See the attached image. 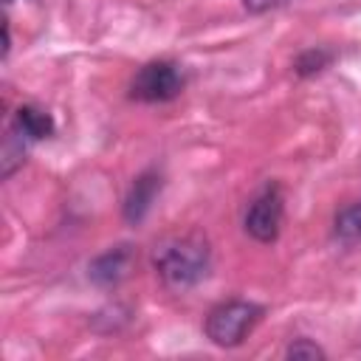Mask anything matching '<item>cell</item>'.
<instances>
[{"label":"cell","mask_w":361,"mask_h":361,"mask_svg":"<svg viewBox=\"0 0 361 361\" xmlns=\"http://www.w3.org/2000/svg\"><path fill=\"white\" fill-rule=\"evenodd\" d=\"M282 226V192L279 186H265L245 212V231L259 243H274Z\"/></svg>","instance_id":"277c9868"},{"label":"cell","mask_w":361,"mask_h":361,"mask_svg":"<svg viewBox=\"0 0 361 361\" xmlns=\"http://www.w3.org/2000/svg\"><path fill=\"white\" fill-rule=\"evenodd\" d=\"M23 155H25V147H23V133L14 127L6 133V141H3V175L8 178L20 164H23Z\"/></svg>","instance_id":"9c48e42d"},{"label":"cell","mask_w":361,"mask_h":361,"mask_svg":"<svg viewBox=\"0 0 361 361\" xmlns=\"http://www.w3.org/2000/svg\"><path fill=\"white\" fill-rule=\"evenodd\" d=\"M262 319V307L245 299H228L217 307L209 310L206 316V336L212 344L217 347H237L245 341V336L257 327V322Z\"/></svg>","instance_id":"7a4b0ae2"},{"label":"cell","mask_w":361,"mask_h":361,"mask_svg":"<svg viewBox=\"0 0 361 361\" xmlns=\"http://www.w3.org/2000/svg\"><path fill=\"white\" fill-rule=\"evenodd\" d=\"M133 262H135V248H133V245H116V248L99 254V257L90 262L87 274H90V279H93L96 285L113 288V285H118V282L130 274Z\"/></svg>","instance_id":"5b68a950"},{"label":"cell","mask_w":361,"mask_h":361,"mask_svg":"<svg viewBox=\"0 0 361 361\" xmlns=\"http://www.w3.org/2000/svg\"><path fill=\"white\" fill-rule=\"evenodd\" d=\"M333 231H336V237H338L344 245L361 243V200L344 206V209L336 214V228H333Z\"/></svg>","instance_id":"ba28073f"},{"label":"cell","mask_w":361,"mask_h":361,"mask_svg":"<svg viewBox=\"0 0 361 361\" xmlns=\"http://www.w3.org/2000/svg\"><path fill=\"white\" fill-rule=\"evenodd\" d=\"M158 192H161V175L152 172V169L141 172L135 178V183L130 186L127 197H124V217H127V223H141Z\"/></svg>","instance_id":"8992f818"},{"label":"cell","mask_w":361,"mask_h":361,"mask_svg":"<svg viewBox=\"0 0 361 361\" xmlns=\"http://www.w3.org/2000/svg\"><path fill=\"white\" fill-rule=\"evenodd\" d=\"M243 3H245L248 11L262 14V11H271V8H276V6H282V3H288V0H243Z\"/></svg>","instance_id":"7c38bea8"},{"label":"cell","mask_w":361,"mask_h":361,"mask_svg":"<svg viewBox=\"0 0 361 361\" xmlns=\"http://www.w3.org/2000/svg\"><path fill=\"white\" fill-rule=\"evenodd\" d=\"M327 62H330V51H322V48L316 51V48H313V51H305V54L296 59V71H299L302 76H307V73H319Z\"/></svg>","instance_id":"30bf717a"},{"label":"cell","mask_w":361,"mask_h":361,"mask_svg":"<svg viewBox=\"0 0 361 361\" xmlns=\"http://www.w3.org/2000/svg\"><path fill=\"white\" fill-rule=\"evenodd\" d=\"M152 262H155L158 276L169 288L183 290V288L197 285L209 274L212 254H209L206 237H200V234H175V237H166L155 245Z\"/></svg>","instance_id":"6da1fadb"},{"label":"cell","mask_w":361,"mask_h":361,"mask_svg":"<svg viewBox=\"0 0 361 361\" xmlns=\"http://www.w3.org/2000/svg\"><path fill=\"white\" fill-rule=\"evenodd\" d=\"M14 127L31 138V141H39V138H48L54 133V118L39 110V107H31V104H23L17 113H14Z\"/></svg>","instance_id":"52a82bcc"},{"label":"cell","mask_w":361,"mask_h":361,"mask_svg":"<svg viewBox=\"0 0 361 361\" xmlns=\"http://www.w3.org/2000/svg\"><path fill=\"white\" fill-rule=\"evenodd\" d=\"M288 358H324V350L319 344H313L310 338H296L288 347Z\"/></svg>","instance_id":"8fae6325"},{"label":"cell","mask_w":361,"mask_h":361,"mask_svg":"<svg viewBox=\"0 0 361 361\" xmlns=\"http://www.w3.org/2000/svg\"><path fill=\"white\" fill-rule=\"evenodd\" d=\"M183 90V73L175 62L158 59L138 68L130 82V96L138 102H169Z\"/></svg>","instance_id":"3957f363"}]
</instances>
